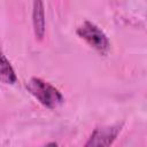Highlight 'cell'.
Instances as JSON below:
<instances>
[{
  "mask_svg": "<svg viewBox=\"0 0 147 147\" xmlns=\"http://www.w3.org/2000/svg\"><path fill=\"white\" fill-rule=\"evenodd\" d=\"M26 90L42 106L49 109H55L64 102L62 93L55 86L38 77H32L26 83Z\"/></svg>",
  "mask_w": 147,
  "mask_h": 147,
  "instance_id": "cell-1",
  "label": "cell"
},
{
  "mask_svg": "<svg viewBox=\"0 0 147 147\" xmlns=\"http://www.w3.org/2000/svg\"><path fill=\"white\" fill-rule=\"evenodd\" d=\"M76 33L101 55H107L110 51V41L107 34L93 22L84 21V23L77 28Z\"/></svg>",
  "mask_w": 147,
  "mask_h": 147,
  "instance_id": "cell-2",
  "label": "cell"
},
{
  "mask_svg": "<svg viewBox=\"0 0 147 147\" xmlns=\"http://www.w3.org/2000/svg\"><path fill=\"white\" fill-rule=\"evenodd\" d=\"M119 131V125H108L98 127L92 132L84 147H110Z\"/></svg>",
  "mask_w": 147,
  "mask_h": 147,
  "instance_id": "cell-3",
  "label": "cell"
},
{
  "mask_svg": "<svg viewBox=\"0 0 147 147\" xmlns=\"http://www.w3.org/2000/svg\"><path fill=\"white\" fill-rule=\"evenodd\" d=\"M32 25L34 36L41 40L45 36V8L42 1H33L32 3Z\"/></svg>",
  "mask_w": 147,
  "mask_h": 147,
  "instance_id": "cell-4",
  "label": "cell"
},
{
  "mask_svg": "<svg viewBox=\"0 0 147 147\" xmlns=\"http://www.w3.org/2000/svg\"><path fill=\"white\" fill-rule=\"evenodd\" d=\"M0 80L5 84H15L17 76L6 55L0 51Z\"/></svg>",
  "mask_w": 147,
  "mask_h": 147,
  "instance_id": "cell-5",
  "label": "cell"
},
{
  "mask_svg": "<svg viewBox=\"0 0 147 147\" xmlns=\"http://www.w3.org/2000/svg\"><path fill=\"white\" fill-rule=\"evenodd\" d=\"M42 147H57V144L56 142H48V144L44 145Z\"/></svg>",
  "mask_w": 147,
  "mask_h": 147,
  "instance_id": "cell-6",
  "label": "cell"
}]
</instances>
